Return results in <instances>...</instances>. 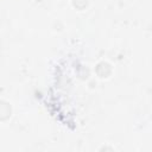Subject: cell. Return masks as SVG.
Masks as SVG:
<instances>
[{"instance_id":"cell-1","label":"cell","mask_w":152,"mask_h":152,"mask_svg":"<svg viewBox=\"0 0 152 152\" xmlns=\"http://www.w3.org/2000/svg\"><path fill=\"white\" fill-rule=\"evenodd\" d=\"M11 116V106L5 102V101H0V120H7Z\"/></svg>"},{"instance_id":"cell-2","label":"cell","mask_w":152,"mask_h":152,"mask_svg":"<svg viewBox=\"0 0 152 152\" xmlns=\"http://www.w3.org/2000/svg\"><path fill=\"white\" fill-rule=\"evenodd\" d=\"M97 68L99 69H96V71H97L99 76H101V77H107L110 74V65L108 63L102 62V63H100L97 65Z\"/></svg>"}]
</instances>
